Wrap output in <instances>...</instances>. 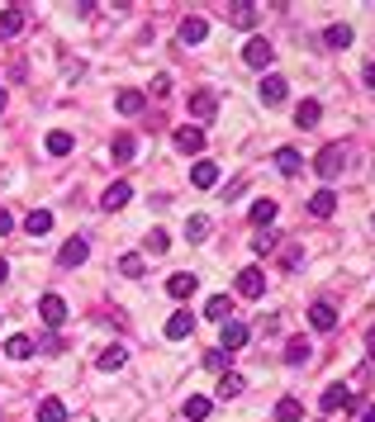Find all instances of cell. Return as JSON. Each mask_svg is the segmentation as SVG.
I'll use <instances>...</instances> for the list:
<instances>
[{
    "label": "cell",
    "instance_id": "obj_18",
    "mask_svg": "<svg viewBox=\"0 0 375 422\" xmlns=\"http://www.w3.org/2000/svg\"><path fill=\"white\" fill-rule=\"evenodd\" d=\"M204 318L228 323V318H233V304H228V295H214V299H209V304H204Z\"/></svg>",
    "mask_w": 375,
    "mask_h": 422
},
{
    "label": "cell",
    "instance_id": "obj_28",
    "mask_svg": "<svg viewBox=\"0 0 375 422\" xmlns=\"http://www.w3.org/2000/svg\"><path fill=\"white\" fill-rule=\"evenodd\" d=\"M276 166H281V176H299V152L295 147H281V152H276Z\"/></svg>",
    "mask_w": 375,
    "mask_h": 422
},
{
    "label": "cell",
    "instance_id": "obj_16",
    "mask_svg": "<svg viewBox=\"0 0 375 422\" xmlns=\"http://www.w3.org/2000/svg\"><path fill=\"white\" fill-rule=\"evenodd\" d=\"M167 295H172V299H190V295H195V275H190V270H176L172 280H167Z\"/></svg>",
    "mask_w": 375,
    "mask_h": 422
},
{
    "label": "cell",
    "instance_id": "obj_36",
    "mask_svg": "<svg viewBox=\"0 0 375 422\" xmlns=\"http://www.w3.org/2000/svg\"><path fill=\"white\" fill-rule=\"evenodd\" d=\"M114 156H119V161H128V156L138 152V142H133V133H119V138H114V147H110Z\"/></svg>",
    "mask_w": 375,
    "mask_h": 422
},
{
    "label": "cell",
    "instance_id": "obj_1",
    "mask_svg": "<svg viewBox=\"0 0 375 422\" xmlns=\"http://www.w3.org/2000/svg\"><path fill=\"white\" fill-rule=\"evenodd\" d=\"M342 147H337V142H328V147H323V152L313 156V171L323 176V181H337V176H342Z\"/></svg>",
    "mask_w": 375,
    "mask_h": 422
},
{
    "label": "cell",
    "instance_id": "obj_5",
    "mask_svg": "<svg viewBox=\"0 0 375 422\" xmlns=\"http://www.w3.org/2000/svg\"><path fill=\"white\" fill-rule=\"evenodd\" d=\"M86 256H91V242H86V237H67L62 251H57V261H62V266H81Z\"/></svg>",
    "mask_w": 375,
    "mask_h": 422
},
{
    "label": "cell",
    "instance_id": "obj_10",
    "mask_svg": "<svg viewBox=\"0 0 375 422\" xmlns=\"http://www.w3.org/2000/svg\"><path fill=\"white\" fill-rule=\"evenodd\" d=\"M309 323H313V328H318V332H332V328H337V309H332V304H323V299H318V304H313V309H309Z\"/></svg>",
    "mask_w": 375,
    "mask_h": 422
},
{
    "label": "cell",
    "instance_id": "obj_4",
    "mask_svg": "<svg viewBox=\"0 0 375 422\" xmlns=\"http://www.w3.org/2000/svg\"><path fill=\"white\" fill-rule=\"evenodd\" d=\"M38 318H43L47 328H62V318H67L62 295H43V299H38Z\"/></svg>",
    "mask_w": 375,
    "mask_h": 422
},
{
    "label": "cell",
    "instance_id": "obj_42",
    "mask_svg": "<svg viewBox=\"0 0 375 422\" xmlns=\"http://www.w3.org/2000/svg\"><path fill=\"white\" fill-rule=\"evenodd\" d=\"M366 86L375 91V62H366Z\"/></svg>",
    "mask_w": 375,
    "mask_h": 422
},
{
    "label": "cell",
    "instance_id": "obj_34",
    "mask_svg": "<svg viewBox=\"0 0 375 422\" xmlns=\"http://www.w3.org/2000/svg\"><path fill=\"white\" fill-rule=\"evenodd\" d=\"M271 219H276V200H257V204H252V223H262V228H266Z\"/></svg>",
    "mask_w": 375,
    "mask_h": 422
},
{
    "label": "cell",
    "instance_id": "obj_32",
    "mask_svg": "<svg viewBox=\"0 0 375 422\" xmlns=\"http://www.w3.org/2000/svg\"><path fill=\"white\" fill-rule=\"evenodd\" d=\"M47 152L67 156V152H72V133H62V128H57V133H47Z\"/></svg>",
    "mask_w": 375,
    "mask_h": 422
},
{
    "label": "cell",
    "instance_id": "obj_20",
    "mask_svg": "<svg viewBox=\"0 0 375 422\" xmlns=\"http://www.w3.org/2000/svg\"><path fill=\"white\" fill-rule=\"evenodd\" d=\"M285 86H290L285 76H266V81H262V100H266V105H281V100H285Z\"/></svg>",
    "mask_w": 375,
    "mask_h": 422
},
{
    "label": "cell",
    "instance_id": "obj_26",
    "mask_svg": "<svg viewBox=\"0 0 375 422\" xmlns=\"http://www.w3.org/2000/svg\"><path fill=\"white\" fill-rule=\"evenodd\" d=\"M24 228H29V233H33V237H43V233H47V228H52V214H47V209H33L29 219H24Z\"/></svg>",
    "mask_w": 375,
    "mask_h": 422
},
{
    "label": "cell",
    "instance_id": "obj_33",
    "mask_svg": "<svg viewBox=\"0 0 375 422\" xmlns=\"http://www.w3.org/2000/svg\"><path fill=\"white\" fill-rule=\"evenodd\" d=\"M119 275H128V280H138V275H142V256H138V251L119 256Z\"/></svg>",
    "mask_w": 375,
    "mask_h": 422
},
{
    "label": "cell",
    "instance_id": "obj_8",
    "mask_svg": "<svg viewBox=\"0 0 375 422\" xmlns=\"http://www.w3.org/2000/svg\"><path fill=\"white\" fill-rule=\"evenodd\" d=\"M223 15L233 19L237 29H252V24H257V5H252V0H233V5H228Z\"/></svg>",
    "mask_w": 375,
    "mask_h": 422
},
{
    "label": "cell",
    "instance_id": "obj_41",
    "mask_svg": "<svg viewBox=\"0 0 375 422\" xmlns=\"http://www.w3.org/2000/svg\"><path fill=\"white\" fill-rule=\"evenodd\" d=\"M10 228H15V219H10V214H5V209H0V237L10 233Z\"/></svg>",
    "mask_w": 375,
    "mask_h": 422
},
{
    "label": "cell",
    "instance_id": "obj_39",
    "mask_svg": "<svg viewBox=\"0 0 375 422\" xmlns=\"http://www.w3.org/2000/svg\"><path fill=\"white\" fill-rule=\"evenodd\" d=\"M186 233H190V242H200V237L209 233V219H204V214H195V219L186 223Z\"/></svg>",
    "mask_w": 375,
    "mask_h": 422
},
{
    "label": "cell",
    "instance_id": "obj_44",
    "mask_svg": "<svg viewBox=\"0 0 375 422\" xmlns=\"http://www.w3.org/2000/svg\"><path fill=\"white\" fill-rule=\"evenodd\" d=\"M366 346H371V351H375V328H371V332H366Z\"/></svg>",
    "mask_w": 375,
    "mask_h": 422
},
{
    "label": "cell",
    "instance_id": "obj_2",
    "mask_svg": "<svg viewBox=\"0 0 375 422\" xmlns=\"http://www.w3.org/2000/svg\"><path fill=\"white\" fill-rule=\"evenodd\" d=\"M242 62L257 67V72H266V67L276 62V47L266 43V38H247V47H242Z\"/></svg>",
    "mask_w": 375,
    "mask_h": 422
},
{
    "label": "cell",
    "instance_id": "obj_38",
    "mask_svg": "<svg viewBox=\"0 0 375 422\" xmlns=\"http://www.w3.org/2000/svg\"><path fill=\"white\" fill-rule=\"evenodd\" d=\"M276 242H281V237H276L271 228H266L262 237H252V251H262V256H266V251H276Z\"/></svg>",
    "mask_w": 375,
    "mask_h": 422
},
{
    "label": "cell",
    "instance_id": "obj_30",
    "mask_svg": "<svg viewBox=\"0 0 375 422\" xmlns=\"http://www.w3.org/2000/svg\"><path fill=\"white\" fill-rule=\"evenodd\" d=\"M124 360H128L124 346H105V351H100V370H119Z\"/></svg>",
    "mask_w": 375,
    "mask_h": 422
},
{
    "label": "cell",
    "instance_id": "obj_24",
    "mask_svg": "<svg viewBox=\"0 0 375 422\" xmlns=\"http://www.w3.org/2000/svg\"><path fill=\"white\" fill-rule=\"evenodd\" d=\"M181 413H186L190 422H204V418H209V399H204V394H190V399H186V408H181Z\"/></svg>",
    "mask_w": 375,
    "mask_h": 422
},
{
    "label": "cell",
    "instance_id": "obj_35",
    "mask_svg": "<svg viewBox=\"0 0 375 422\" xmlns=\"http://www.w3.org/2000/svg\"><path fill=\"white\" fill-rule=\"evenodd\" d=\"M142 247H147V251H152V256H162V251H167V247H172V237H167V233H162V228H152V233H147V237H142Z\"/></svg>",
    "mask_w": 375,
    "mask_h": 422
},
{
    "label": "cell",
    "instance_id": "obj_40",
    "mask_svg": "<svg viewBox=\"0 0 375 422\" xmlns=\"http://www.w3.org/2000/svg\"><path fill=\"white\" fill-rule=\"evenodd\" d=\"M204 365H209V370H228V351H209V356H204Z\"/></svg>",
    "mask_w": 375,
    "mask_h": 422
},
{
    "label": "cell",
    "instance_id": "obj_13",
    "mask_svg": "<svg viewBox=\"0 0 375 422\" xmlns=\"http://www.w3.org/2000/svg\"><path fill=\"white\" fill-rule=\"evenodd\" d=\"M142 105H147V95H142V91H119V100H114V110L128 114V119H133V114H142Z\"/></svg>",
    "mask_w": 375,
    "mask_h": 422
},
{
    "label": "cell",
    "instance_id": "obj_15",
    "mask_svg": "<svg viewBox=\"0 0 375 422\" xmlns=\"http://www.w3.org/2000/svg\"><path fill=\"white\" fill-rule=\"evenodd\" d=\"M128 200H133V186H128V181H114V186L105 190V200H100V204H105V209H124Z\"/></svg>",
    "mask_w": 375,
    "mask_h": 422
},
{
    "label": "cell",
    "instance_id": "obj_6",
    "mask_svg": "<svg viewBox=\"0 0 375 422\" xmlns=\"http://www.w3.org/2000/svg\"><path fill=\"white\" fill-rule=\"evenodd\" d=\"M332 209H337V195H332L328 186L309 195V214H313V219H332Z\"/></svg>",
    "mask_w": 375,
    "mask_h": 422
},
{
    "label": "cell",
    "instance_id": "obj_21",
    "mask_svg": "<svg viewBox=\"0 0 375 422\" xmlns=\"http://www.w3.org/2000/svg\"><path fill=\"white\" fill-rule=\"evenodd\" d=\"M5 356H10V360H29L33 356V337H24V332L10 337V342H5Z\"/></svg>",
    "mask_w": 375,
    "mask_h": 422
},
{
    "label": "cell",
    "instance_id": "obj_37",
    "mask_svg": "<svg viewBox=\"0 0 375 422\" xmlns=\"http://www.w3.org/2000/svg\"><path fill=\"white\" fill-rule=\"evenodd\" d=\"M237 394H242V375H233V370H228V375L219 380V399H237Z\"/></svg>",
    "mask_w": 375,
    "mask_h": 422
},
{
    "label": "cell",
    "instance_id": "obj_19",
    "mask_svg": "<svg viewBox=\"0 0 375 422\" xmlns=\"http://www.w3.org/2000/svg\"><path fill=\"white\" fill-rule=\"evenodd\" d=\"M190 328H195V318H190V313H172V318H167V337H172V342L190 337Z\"/></svg>",
    "mask_w": 375,
    "mask_h": 422
},
{
    "label": "cell",
    "instance_id": "obj_27",
    "mask_svg": "<svg viewBox=\"0 0 375 422\" xmlns=\"http://www.w3.org/2000/svg\"><path fill=\"white\" fill-rule=\"evenodd\" d=\"M309 351H313V346L304 342V337H295V342H285V360H290V365H304V360H309Z\"/></svg>",
    "mask_w": 375,
    "mask_h": 422
},
{
    "label": "cell",
    "instance_id": "obj_46",
    "mask_svg": "<svg viewBox=\"0 0 375 422\" xmlns=\"http://www.w3.org/2000/svg\"><path fill=\"white\" fill-rule=\"evenodd\" d=\"M0 110H5V91H0Z\"/></svg>",
    "mask_w": 375,
    "mask_h": 422
},
{
    "label": "cell",
    "instance_id": "obj_7",
    "mask_svg": "<svg viewBox=\"0 0 375 422\" xmlns=\"http://www.w3.org/2000/svg\"><path fill=\"white\" fill-rule=\"evenodd\" d=\"M352 404H357V399H352L342 384H328V389H323V399H318V408H323V413H337V408H352Z\"/></svg>",
    "mask_w": 375,
    "mask_h": 422
},
{
    "label": "cell",
    "instance_id": "obj_25",
    "mask_svg": "<svg viewBox=\"0 0 375 422\" xmlns=\"http://www.w3.org/2000/svg\"><path fill=\"white\" fill-rule=\"evenodd\" d=\"M323 43H328V47H347V43H352V24H328V29H323Z\"/></svg>",
    "mask_w": 375,
    "mask_h": 422
},
{
    "label": "cell",
    "instance_id": "obj_22",
    "mask_svg": "<svg viewBox=\"0 0 375 422\" xmlns=\"http://www.w3.org/2000/svg\"><path fill=\"white\" fill-rule=\"evenodd\" d=\"M38 422H67V404L62 399H43L38 404Z\"/></svg>",
    "mask_w": 375,
    "mask_h": 422
},
{
    "label": "cell",
    "instance_id": "obj_11",
    "mask_svg": "<svg viewBox=\"0 0 375 422\" xmlns=\"http://www.w3.org/2000/svg\"><path fill=\"white\" fill-rule=\"evenodd\" d=\"M214 110H219L214 91H195L190 95V114H195V119H214Z\"/></svg>",
    "mask_w": 375,
    "mask_h": 422
},
{
    "label": "cell",
    "instance_id": "obj_17",
    "mask_svg": "<svg viewBox=\"0 0 375 422\" xmlns=\"http://www.w3.org/2000/svg\"><path fill=\"white\" fill-rule=\"evenodd\" d=\"M190 181H195L200 190L219 186V166H214V161H195V171H190Z\"/></svg>",
    "mask_w": 375,
    "mask_h": 422
},
{
    "label": "cell",
    "instance_id": "obj_14",
    "mask_svg": "<svg viewBox=\"0 0 375 422\" xmlns=\"http://www.w3.org/2000/svg\"><path fill=\"white\" fill-rule=\"evenodd\" d=\"M204 33H209V24H204L200 15H186V19H181V43H204Z\"/></svg>",
    "mask_w": 375,
    "mask_h": 422
},
{
    "label": "cell",
    "instance_id": "obj_31",
    "mask_svg": "<svg viewBox=\"0 0 375 422\" xmlns=\"http://www.w3.org/2000/svg\"><path fill=\"white\" fill-rule=\"evenodd\" d=\"M19 29H24V15H19V10H5V15H0V38H15Z\"/></svg>",
    "mask_w": 375,
    "mask_h": 422
},
{
    "label": "cell",
    "instance_id": "obj_9",
    "mask_svg": "<svg viewBox=\"0 0 375 422\" xmlns=\"http://www.w3.org/2000/svg\"><path fill=\"white\" fill-rule=\"evenodd\" d=\"M237 346H247V323H237V318H228V323H223V351L233 356Z\"/></svg>",
    "mask_w": 375,
    "mask_h": 422
},
{
    "label": "cell",
    "instance_id": "obj_12",
    "mask_svg": "<svg viewBox=\"0 0 375 422\" xmlns=\"http://www.w3.org/2000/svg\"><path fill=\"white\" fill-rule=\"evenodd\" d=\"M176 147H181V152H200L204 147V128H195V124L176 128Z\"/></svg>",
    "mask_w": 375,
    "mask_h": 422
},
{
    "label": "cell",
    "instance_id": "obj_23",
    "mask_svg": "<svg viewBox=\"0 0 375 422\" xmlns=\"http://www.w3.org/2000/svg\"><path fill=\"white\" fill-rule=\"evenodd\" d=\"M318 114H323V110H318V100H299L295 124H299V128H313V124H318Z\"/></svg>",
    "mask_w": 375,
    "mask_h": 422
},
{
    "label": "cell",
    "instance_id": "obj_3",
    "mask_svg": "<svg viewBox=\"0 0 375 422\" xmlns=\"http://www.w3.org/2000/svg\"><path fill=\"white\" fill-rule=\"evenodd\" d=\"M237 295H242V299H262V295H266V275H262L257 266L237 270Z\"/></svg>",
    "mask_w": 375,
    "mask_h": 422
},
{
    "label": "cell",
    "instance_id": "obj_45",
    "mask_svg": "<svg viewBox=\"0 0 375 422\" xmlns=\"http://www.w3.org/2000/svg\"><path fill=\"white\" fill-rule=\"evenodd\" d=\"M5 275H10V266H5V261H0V280H5Z\"/></svg>",
    "mask_w": 375,
    "mask_h": 422
},
{
    "label": "cell",
    "instance_id": "obj_29",
    "mask_svg": "<svg viewBox=\"0 0 375 422\" xmlns=\"http://www.w3.org/2000/svg\"><path fill=\"white\" fill-rule=\"evenodd\" d=\"M299 418H304L299 399H281V404H276V422H299Z\"/></svg>",
    "mask_w": 375,
    "mask_h": 422
},
{
    "label": "cell",
    "instance_id": "obj_43",
    "mask_svg": "<svg viewBox=\"0 0 375 422\" xmlns=\"http://www.w3.org/2000/svg\"><path fill=\"white\" fill-rule=\"evenodd\" d=\"M361 422H375V408H366V413H361Z\"/></svg>",
    "mask_w": 375,
    "mask_h": 422
}]
</instances>
